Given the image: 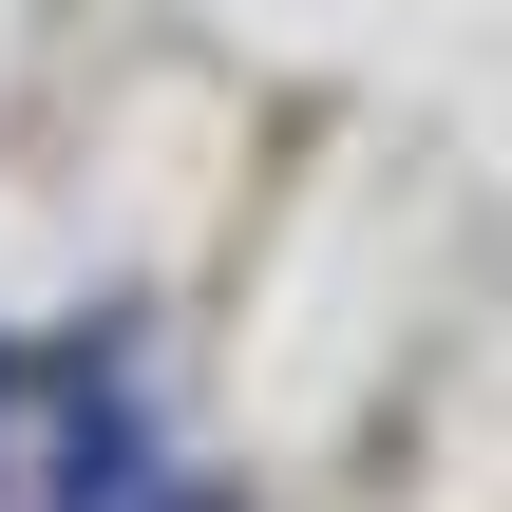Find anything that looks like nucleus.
Here are the masks:
<instances>
[{
  "label": "nucleus",
  "mask_w": 512,
  "mask_h": 512,
  "mask_svg": "<svg viewBox=\"0 0 512 512\" xmlns=\"http://www.w3.org/2000/svg\"><path fill=\"white\" fill-rule=\"evenodd\" d=\"M76 512H228V494H209V475H171V456H133V475H95Z\"/></svg>",
  "instance_id": "obj_1"
},
{
  "label": "nucleus",
  "mask_w": 512,
  "mask_h": 512,
  "mask_svg": "<svg viewBox=\"0 0 512 512\" xmlns=\"http://www.w3.org/2000/svg\"><path fill=\"white\" fill-rule=\"evenodd\" d=\"M0 437H19V380H0Z\"/></svg>",
  "instance_id": "obj_2"
}]
</instances>
